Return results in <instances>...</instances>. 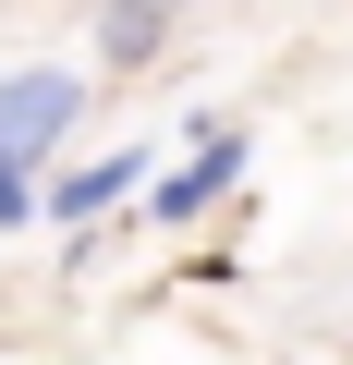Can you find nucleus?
Wrapping results in <instances>:
<instances>
[{"mask_svg": "<svg viewBox=\"0 0 353 365\" xmlns=\"http://www.w3.org/2000/svg\"><path fill=\"white\" fill-rule=\"evenodd\" d=\"M73 110H86L73 73H13V86H0V170H37V158L73 134Z\"/></svg>", "mask_w": 353, "mask_h": 365, "instance_id": "f257e3e1", "label": "nucleus"}, {"mask_svg": "<svg viewBox=\"0 0 353 365\" xmlns=\"http://www.w3.org/2000/svg\"><path fill=\"white\" fill-rule=\"evenodd\" d=\"M232 182H244V134H208V146H195L183 170L158 182V220H195V207H220Z\"/></svg>", "mask_w": 353, "mask_h": 365, "instance_id": "f03ea898", "label": "nucleus"}, {"mask_svg": "<svg viewBox=\"0 0 353 365\" xmlns=\"http://www.w3.org/2000/svg\"><path fill=\"white\" fill-rule=\"evenodd\" d=\"M134 182H146V146H122V158H98V170H73L61 195H49V220H98V207H122V195H134Z\"/></svg>", "mask_w": 353, "mask_h": 365, "instance_id": "7ed1b4c3", "label": "nucleus"}, {"mask_svg": "<svg viewBox=\"0 0 353 365\" xmlns=\"http://www.w3.org/2000/svg\"><path fill=\"white\" fill-rule=\"evenodd\" d=\"M170 25H183V0H110V25H98V37H110V61H146Z\"/></svg>", "mask_w": 353, "mask_h": 365, "instance_id": "20e7f679", "label": "nucleus"}, {"mask_svg": "<svg viewBox=\"0 0 353 365\" xmlns=\"http://www.w3.org/2000/svg\"><path fill=\"white\" fill-rule=\"evenodd\" d=\"M25 207H37V182H25V170H0V220H25Z\"/></svg>", "mask_w": 353, "mask_h": 365, "instance_id": "39448f33", "label": "nucleus"}]
</instances>
